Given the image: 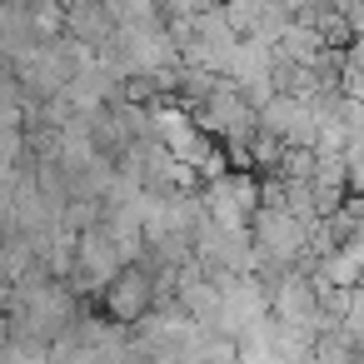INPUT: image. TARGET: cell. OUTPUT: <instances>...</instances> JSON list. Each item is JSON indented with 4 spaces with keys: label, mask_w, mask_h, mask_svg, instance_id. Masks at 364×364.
<instances>
[{
    "label": "cell",
    "mask_w": 364,
    "mask_h": 364,
    "mask_svg": "<svg viewBox=\"0 0 364 364\" xmlns=\"http://www.w3.org/2000/svg\"><path fill=\"white\" fill-rule=\"evenodd\" d=\"M105 309H110V319L135 324V319L150 309V279H145L140 269H120V274L105 284Z\"/></svg>",
    "instance_id": "6da1fadb"
},
{
    "label": "cell",
    "mask_w": 364,
    "mask_h": 364,
    "mask_svg": "<svg viewBox=\"0 0 364 364\" xmlns=\"http://www.w3.org/2000/svg\"><path fill=\"white\" fill-rule=\"evenodd\" d=\"M0 339H6V319H0Z\"/></svg>",
    "instance_id": "7a4b0ae2"
}]
</instances>
